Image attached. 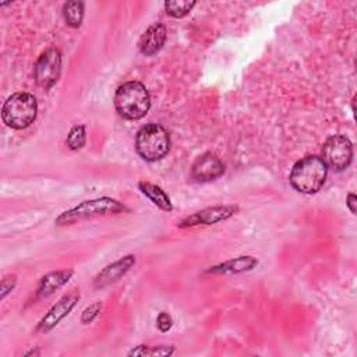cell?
Segmentation results:
<instances>
[{
	"label": "cell",
	"mask_w": 357,
	"mask_h": 357,
	"mask_svg": "<svg viewBox=\"0 0 357 357\" xmlns=\"http://www.w3.org/2000/svg\"><path fill=\"white\" fill-rule=\"evenodd\" d=\"M328 176V166L321 156L308 155L297 160L289 174L294 190L303 194H314L321 190Z\"/></svg>",
	"instance_id": "6da1fadb"
},
{
	"label": "cell",
	"mask_w": 357,
	"mask_h": 357,
	"mask_svg": "<svg viewBox=\"0 0 357 357\" xmlns=\"http://www.w3.org/2000/svg\"><path fill=\"white\" fill-rule=\"evenodd\" d=\"M124 212H130V209L120 201L110 197H100L95 199L82 201L74 208L64 211L56 218L54 223L57 226H67V225H74L77 222H82V220H88L99 216L119 215Z\"/></svg>",
	"instance_id": "7a4b0ae2"
},
{
	"label": "cell",
	"mask_w": 357,
	"mask_h": 357,
	"mask_svg": "<svg viewBox=\"0 0 357 357\" xmlns=\"http://www.w3.org/2000/svg\"><path fill=\"white\" fill-rule=\"evenodd\" d=\"M114 107L123 119L139 120L149 112V92L145 85L138 81L124 82L114 93Z\"/></svg>",
	"instance_id": "3957f363"
},
{
	"label": "cell",
	"mask_w": 357,
	"mask_h": 357,
	"mask_svg": "<svg viewBox=\"0 0 357 357\" xmlns=\"http://www.w3.org/2000/svg\"><path fill=\"white\" fill-rule=\"evenodd\" d=\"M170 135L166 128L156 123L142 126L135 135V149L146 162L163 159L170 151Z\"/></svg>",
	"instance_id": "277c9868"
},
{
	"label": "cell",
	"mask_w": 357,
	"mask_h": 357,
	"mask_svg": "<svg viewBox=\"0 0 357 357\" xmlns=\"http://www.w3.org/2000/svg\"><path fill=\"white\" fill-rule=\"evenodd\" d=\"M38 116V102L32 93H13L1 107L3 123L14 130L29 127Z\"/></svg>",
	"instance_id": "5b68a950"
},
{
	"label": "cell",
	"mask_w": 357,
	"mask_h": 357,
	"mask_svg": "<svg viewBox=\"0 0 357 357\" xmlns=\"http://www.w3.org/2000/svg\"><path fill=\"white\" fill-rule=\"evenodd\" d=\"M322 160L335 172L347 169L353 160L351 141L346 135L329 137L322 146Z\"/></svg>",
	"instance_id": "8992f818"
},
{
	"label": "cell",
	"mask_w": 357,
	"mask_h": 357,
	"mask_svg": "<svg viewBox=\"0 0 357 357\" xmlns=\"http://www.w3.org/2000/svg\"><path fill=\"white\" fill-rule=\"evenodd\" d=\"M61 53L59 49L50 47L45 50L35 63L33 78L40 88H52L60 78Z\"/></svg>",
	"instance_id": "52a82bcc"
},
{
	"label": "cell",
	"mask_w": 357,
	"mask_h": 357,
	"mask_svg": "<svg viewBox=\"0 0 357 357\" xmlns=\"http://www.w3.org/2000/svg\"><path fill=\"white\" fill-rule=\"evenodd\" d=\"M238 206L237 205H215V206H208L201 211L194 212L192 215H188L183 220L177 223L178 227L185 229V227H194V226H201V225H215L222 220H226L231 218L234 213H237Z\"/></svg>",
	"instance_id": "ba28073f"
},
{
	"label": "cell",
	"mask_w": 357,
	"mask_h": 357,
	"mask_svg": "<svg viewBox=\"0 0 357 357\" xmlns=\"http://www.w3.org/2000/svg\"><path fill=\"white\" fill-rule=\"evenodd\" d=\"M79 300V291L78 290H73L67 294H64L49 311L47 314L39 321L38 326H36V332H49L52 331L54 326L59 325V322L61 319H64L71 310L75 307V304Z\"/></svg>",
	"instance_id": "9c48e42d"
},
{
	"label": "cell",
	"mask_w": 357,
	"mask_h": 357,
	"mask_svg": "<svg viewBox=\"0 0 357 357\" xmlns=\"http://www.w3.org/2000/svg\"><path fill=\"white\" fill-rule=\"evenodd\" d=\"M225 173L223 162L213 153L206 152L195 159L191 167V174L197 181L208 183L219 178Z\"/></svg>",
	"instance_id": "30bf717a"
},
{
	"label": "cell",
	"mask_w": 357,
	"mask_h": 357,
	"mask_svg": "<svg viewBox=\"0 0 357 357\" xmlns=\"http://www.w3.org/2000/svg\"><path fill=\"white\" fill-rule=\"evenodd\" d=\"M135 255L128 254L121 257L120 259L109 264L107 266H105L93 279V287L95 289H103L114 282H117L119 279H121L134 265H135Z\"/></svg>",
	"instance_id": "8fae6325"
},
{
	"label": "cell",
	"mask_w": 357,
	"mask_h": 357,
	"mask_svg": "<svg viewBox=\"0 0 357 357\" xmlns=\"http://www.w3.org/2000/svg\"><path fill=\"white\" fill-rule=\"evenodd\" d=\"M167 38V28L162 22L152 24L139 38L138 49L144 56L156 54L165 45Z\"/></svg>",
	"instance_id": "7c38bea8"
},
{
	"label": "cell",
	"mask_w": 357,
	"mask_h": 357,
	"mask_svg": "<svg viewBox=\"0 0 357 357\" xmlns=\"http://www.w3.org/2000/svg\"><path fill=\"white\" fill-rule=\"evenodd\" d=\"M73 273L74 272L70 269H60V271H53V272L46 273L39 282V286L36 290V297L46 298V297L52 296L57 289L63 287L70 280Z\"/></svg>",
	"instance_id": "4fadbf2b"
},
{
	"label": "cell",
	"mask_w": 357,
	"mask_h": 357,
	"mask_svg": "<svg viewBox=\"0 0 357 357\" xmlns=\"http://www.w3.org/2000/svg\"><path fill=\"white\" fill-rule=\"evenodd\" d=\"M258 265V259L252 255H240L231 259H227L222 264L211 266L206 269V273H243L252 271Z\"/></svg>",
	"instance_id": "5bb4252c"
},
{
	"label": "cell",
	"mask_w": 357,
	"mask_h": 357,
	"mask_svg": "<svg viewBox=\"0 0 357 357\" xmlns=\"http://www.w3.org/2000/svg\"><path fill=\"white\" fill-rule=\"evenodd\" d=\"M138 188L159 209L166 211V212H170L173 209V204H172L169 195L159 185L149 183V181H139Z\"/></svg>",
	"instance_id": "9a60e30c"
},
{
	"label": "cell",
	"mask_w": 357,
	"mask_h": 357,
	"mask_svg": "<svg viewBox=\"0 0 357 357\" xmlns=\"http://www.w3.org/2000/svg\"><path fill=\"white\" fill-rule=\"evenodd\" d=\"M84 7L82 1H67L63 6V17L68 26L78 28L82 24L84 18Z\"/></svg>",
	"instance_id": "2e32d148"
},
{
	"label": "cell",
	"mask_w": 357,
	"mask_h": 357,
	"mask_svg": "<svg viewBox=\"0 0 357 357\" xmlns=\"http://www.w3.org/2000/svg\"><path fill=\"white\" fill-rule=\"evenodd\" d=\"M195 4L197 1L190 0H169L165 3V11L173 18H183L195 7Z\"/></svg>",
	"instance_id": "e0dca14e"
},
{
	"label": "cell",
	"mask_w": 357,
	"mask_h": 357,
	"mask_svg": "<svg viewBox=\"0 0 357 357\" xmlns=\"http://www.w3.org/2000/svg\"><path fill=\"white\" fill-rule=\"evenodd\" d=\"M174 353L173 346H146L139 344L131 351H128V356H170Z\"/></svg>",
	"instance_id": "ac0fdd59"
},
{
	"label": "cell",
	"mask_w": 357,
	"mask_h": 357,
	"mask_svg": "<svg viewBox=\"0 0 357 357\" xmlns=\"http://www.w3.org/2000/svg\"><path fill=\"white\" fill-rule=\"evenodd\" d=\"M85 141H86V131H85V126L82 124H78V126H74L68 135H67V146L71 149V151H78L81 149L84 145H85Z\"/></svg>",
	"instance_id": "d6986e66"
},
{
	"label": "cell",
	"mask_w": 357,
	"mask_h": 357,
	"mask_svg": "<svg viewBox=\"0 0 357 357\" xmlns=\"http://www.w3.org/2000/svg\"><path fill=\"white\" fill-rule=\"evenodd\" d=\"M100 308H102V304L100 303H93L91 304L89 307H86L82 314H81V322L82 324H89L92 322L100 312Z\"/></svg>",
	"instance_id": "ffe728a7"
},
{
	"label": "cell",
	"mask_w": 357,
	"mask_h": 357,
	"mask_svg": "<svg viewBox=\"0 0 357 357\" xmlns=\"http://www.w3.org/2000/svg\"><path fill=\"white\" fill-rule=\"evenodd\" d=\"M156 326H158V329H159L160 332H167V331H170V328L173 326V319H172V317H170L167 312H165V311L159 312V315H158V318H156Z\"/></svg>",
	"instance_id": "44dd1931"
},
{
	"label": "cell",
	"mask_w": 357,
	"mask_h": 357,
	"mask_svg": "<svg viewBox=\"0 0 357 357\" xmlns=\"http://www.w3.org/2000/svg\"><path fill=\"white\" fill-rule=\"evenodd\" d=\"M15 283H17V279L15 276H7L1 280V286H0V290H1V294L0 297L4 298L14 287H15Z\"/></svg>",
	"instance_id": "7402d4cb"
},
{
	"label": "cell",
	"mask_w": 357,
	"mask_h": 357,
	"mask_svg": "<svg viewBox=\"0 0 357 357\" xmlns=\"http://www.w3.org/2000/svg\"><path fill=\"white\" fill-rule=\"evenodd\" d=\"M356 202H357V197L354 192H349L346 197V205L349 208V211L356 215Z\"/></svg>",
	"instance_id": "603a6c76"
},
{
	"label": "cell",
	"mask_w": 357,
	"mask_h": 357,
	"mask_svg": "<svg viewBox=\"0 0 357 357\" xmlns=\"http://www.w3.org/2000/svg\"><path fill=\"white\" fill-rule=\"evenodd\" d=\"M40 354V351L36 349V350H31V351H28V353H25V356H39Z\"/></svg>",
	"instance_id": "cb8c5ba5"
}]
</instances>
